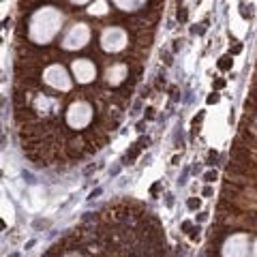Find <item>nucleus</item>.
<instances>
[{
  "instance_id": "2",
  "label": "nucleus",
  "mask_w": 257,
  "mask_h": 257,
  "mask_svg": "<svg viewBox=\"0 0 257 257\" xmlns=\"http://www.w3.org/2000/svg\"><path fill=\"white\" fill-rule=\"evenodd\" d=\"M204 180H206V182H214V180H216V171H206V174H204Z\"/></svg>"
},
{
  "instance_id": "3",
  "label": "nucleus",
  "mask_w": 257,
  "mask_h": 257,
  "mask_svg": "<svg viewBox=\"0 0 257 257\" xmlns=\"http://www.w3.org/2000/svg\"><path fill=\"white\" fill-rule=\"evenodd\" d=\"M186 206H188V208H191V210H195V208H199V199H195V197H191V199H188V201H186Z\"/></svg>"
},
{
  "instance_id": "1",
  "label": "nucleus",
  "mask_w": 257,
  "mask_h": 257,
  "mask_svg": "<svg viewBox=\"0 0 257 257\" xmlns=\"http://www.w3.org/2000/svg\"><path fill=\"white\" fill-rule=\"evenodd\" d=\"M232 66V62H229V56H223L221 60H219V69H229Z\"/></svg>"
},
{
  "instance_id": "9",
  "label": "nucleus",
  "mask_w": 257,
  "mask_h": 257,
  "mask_svg": "<svg viewBox=\"0 0 257 257\" xmlns=\"http://www.w3.org/2000/svg\"><path fill=\"white\" fill-rule=\"evenodd\" d=\"M225 86V79H216L214 82V88H223Z\"/></svg>"
},
{
  "instance_id": "6",
  "label": "nucleus",
  "mask_w": 257,
  "mask_h": 257,
  "mask_svg": "<svg viewBox=\"0 0 257 257\" xmlns=\"http://www.w3.org/2000/svg\"><path fill=\"white\" fill-rule=\"evenodd\" d=\"M182 47V39H176V41H174V51H178Z\"/></svg>"
},
{
  "instance_id": "8",
  "label": "nucleus",
  "mask_w": 257,
  "mask_h": 257,
  "mask_svg": "<svg viewBox=\"0 0 257 257\" xmlns=\"http://www.w3.org/2000/svg\"><path fill=\"white\" fill-rule=\"evenodd\" d=\"M99 195H101V188H94V191L90 193V197H88V199H94V197H99Z\"/></svg>"
},
{
  "instance_id": "10",
  "label": "nucleus",
  "mask_w": 257,
  "mask_h": 257,
  "mask_svg": "<svg viewBox=\"0 0 257 257\" xmlns=\"http://www.w3.org/2000/svg\"><path fill=\"white\" fill-rule=\"evenodd\" d=\"M204 195H206V197H210V195H212V188H210V186H206V188H204Z\"/></svg>"
},
{
  "instance_id": "11",
  "label": "nucleus",
  "mask_w": 257,
  "mask_h": 257,
  "mask_svg": "<svg viewBox=\"0 0 257 257\" xmlns=\"http://www.w3.org/2000/svg\"><path fill=\"white\" fill-rule=\"evenodd\" d=\"M165 64H171V54H165Z\"/></svg>"
},
{
  "instance_id": "4",
  "label": "nucleus",
  "mask_w": 257,
  "mask_h": 257,
  "mask_svg": "<svg viewBox=\"0 0 257 257\" xmlns=\"http://www.w3.org/2000/svg\"><path fill=\"white\" fill-rule=\"evenodd\" d=\"M178 22H186V11H184V9L178 11Z\"/></svg>"
},
{
  "instance_id": "7",
  "label": "nucleus",
  "mask_w": 257,
  "mask_h": 257,
  "mask_svg": "<svg viewBox=\"0 0 257 257\" xmlns=\"http://www.w3.org/2000/svg\"><path fill=\"white\" fill-rule=\"evenodd\" d=\"M216 101H219V94H210V97H208V103H216Z\"/></svg>"
},
{
  "instance_id": "12",
  "label": "nucleus",
  "mask_w": 257,
  "mask_h": 257,
  "mask_svg": "<svg viewBox=\"0 0 257 257\" xmlns=\"http://www.w3.org/2000/svg\"><path fill=\"white\" fill-rule=\"evenodd\" d=\"M238 51H242V45H236V47L232 49V54H238Z\"/></svg>"
},
{
  "instance_id": "5",
  "label": "nucleus",
  "mask_w": 257,
  "mask_h": 257,
  "mask_svg": "<svg viewBox=\"0 0 257 257\" xmlns=\"http://www.w3.org/2000/svg\"><path fill=\"white\" fill-rule=\"evenodd\" d=\"M216 163V152H210L208 154V165H214Z\"/></svg>"
}]
</instances>
